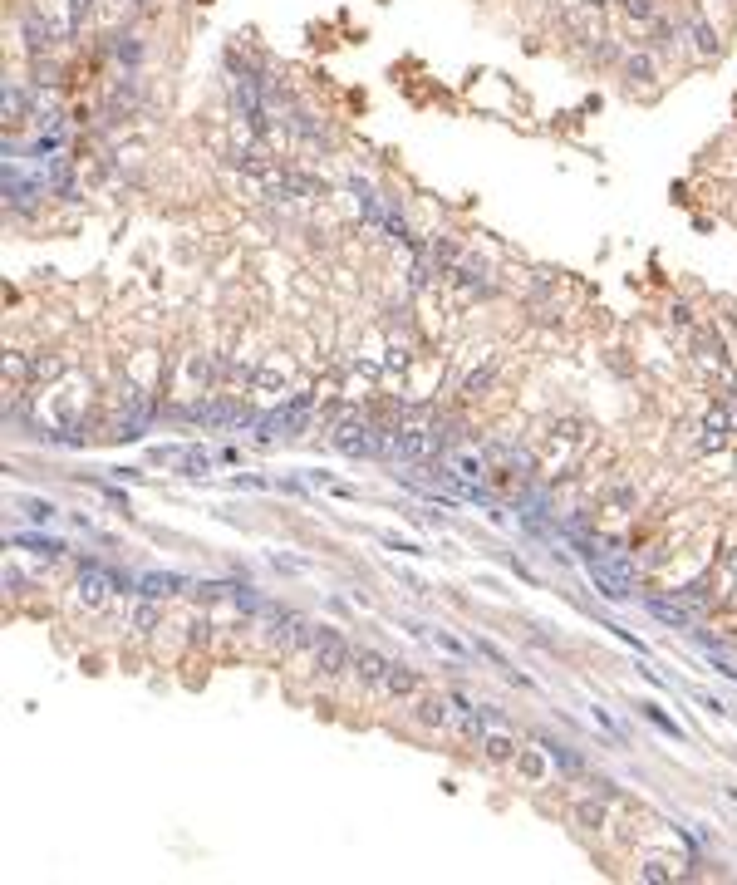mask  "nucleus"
Masks as SVG:
<instances>
[{
    "mask_svg": "<svg viewBox=\"0 0 737 885\" xmlns=\"http://www.w3.org/2000/svg\"><path fill=\"white\" fill-rule=\"evenodd\" d=\"M310 654H315V669L320 674H344V669H354V649L344 645L335 630H315V645H310Z\"/></svg>",
    "mask_w": 737,
    "mask_h": 885,
    "instance_id": "2",
    "label": "nucleus"
},
{
    "mask_svg": "<svg viewBox=\"0 0 737 885\" xmlns=\"http://www.w3.org/2000/svg\"><path fill=\"white\" fill-rule=\"evenodd\" d=\"M590 5H605V0H590Z\"/></svg>",
    "mask_w": 737,
    "mask_h": 885,
    "instance_id": "17",
    "label": "nucleus"
},
{
    "mask_svg": "<svg viewBox=\"0 0 737 885\" xmlns=\"http://www.w3.org/2000/svg\"><path fill=\"white\" fill-rule=\"evenodd\" d=\"M575 822L600 831V826H605V807H600V802H580V807H575Z\"/></svg>",
    "mask_w": 737,
    "mask_h": 885,
    "instance_id": "10",
    "label": "nucleus"
},
{
    "mask_svg": "<svg viewBox=\"0 0 737 885\" xmlns=\"http://www.w3.org/2000/svg\"><path fill=\"white\" fill-rule=\"evenodd\" d=\"M723 576H728V581H737V546L723 556Z\"/></svg>",
    "mask_w": 737,
    "mask_h": 885,
    "instance_id": "15",
    "label": "nucleus"
},
{
    "mask_svg": "<svg viewBox=\"0 0 737 885\" xmlns=\"http://www.w3.org/2000/svg\"><path fill=\"white\" fill-rule=\"evenodd\" d=\"M624 74H629V89H634V84H649V79L659 74V64H654L649 50H634V55L624 59Z\"/></svg>",
    "mask_w": 737,
    "mask_h": 885,
    "instance_id": "6",
    "label": "nucleus"
},
{
    "mask_svg": "<svg viewBox=\"0 0 737 885\" xmlns=\"http://www.w3.org/2000/svg\"><path fill=\"white\" fill-rule=\"evenodd\" d=\"M693 350H698V364H713L718 374L728 369V354H723V340H718L713 330H698V340H693Z\"/></svg>",
    "mask_w": 737,
    "mask_h": 885,
    "instance_id": "5",
    "label": "nucleus"
},
{
    "mask_svg": "<svg viewBox=\"0 0 737 885\" xmlns=\"http://www.w3.org/2000/svg\"><path fill=\"white\" fill-rule=\"evenodd\" d=\"M693 50L708 59V55H718V30L708 25V20H693Z\"/></svg>",
    "mask_w": 737,
    "mask_h": 885,
    "instance_id": "8",
    "label": "nucleus"
},
{
    "mask_svg": "<svg viewBox=\"0 0 737 885\" xmlns=\"http://www.w3.org/2000/svg\"><path fill=\"white\" fill-rule=\"evenodd\" d=\"M649 610L659 615V620H669V625H688V610H683L679 600L669 605V600H649Z\"/></svg>",
    "mask_w": 737,
    "mask_h": 885,
    "instance_id": "9",
    "label": "nucleus"
},
{
    "mask_svg": "<svg viewBox=\"0 0 737 885\" xmlns=\"http://www.w3.org/2000/svg\"><path fill=\"white\" fill-rule=\"evenodd\" d=\"M728 409H733V433H737V394H733V399H728Z\"/></svg>",
    "mask_w": 737,
    "mask_h": 885,
    "instance_id": "16",
    "label": "nucleus"
},
{
    "mask_svg": "<svg viewBox=\"0 0 737 885\" xmlns=\"http://www.w3.org/2000/svg\"><path fill=\"white\" fill-rule=\"evenodd\" d=\"M384 689H389V694H413V689H418V674H413V669H403V664H389Z\"/></svg>",
    "mask_w": 737,
    "mask_h": 885,
    "instance_id": "7",
    "label": "nucleus"
},
{
    "mask_svg": "<svg viewBox=\"0 0 737 885\" xmlns=\"http://www.w3.org/2000/svg\"><path fill=\"white\" fill-rule=\"evenodd\" d=\"M354 674H359L364 684H379V689H384L389 659H384V654H374V649H354Z\"/></svg>",
    "mask_w": 737,
    "mask_h": 885,
    "instance_id": "3",
    "label": "nucleus"
},
{
    "mask_svg": "<svg viewBox=\"0 0 737 885\" xmlns=\"http://www.w3.org/2000/svg\"><path fill=\"white\" fill-rule=\"evenodd\" d=\"M511 753H516V748H511L507 738H487V758H497V763H502V758H511Z\"/></svg>",
    "mask_w": 737,
    "mask_h": 885,
    "instance_id": "13",
    "label": "nucleus"
},
{
    "mask_svg": "<svg viewBox=\"0 0 737 885\" xmlns=\"http://www.w3.org/2000/svg\"><path fill=\"white\" fill-rule=\"evenodd\" d=\"M423 723H448V704H443V699H428V704H423Z\"/></svg>",
    "mask_w": 737,
    "mask_h": 885,
    "instance_id": "12",
    "label": "nucleus"
},
{
    "mask_svg": "<svg viewBox=\"0 0 737 885\" xmlns=\"http://www.w3.org/2000/svg\"><path fill=\"white\" fill-rule=\"evenodd\" d=\"M639 881L664 885V881H674V871H669V861H644V866H639Z\"/></svg>",
    "mask_w": 737,
    "mask_h": 885,
    "instance_id": "11",
    "label": "nucleus"
},
{
    "mask_svg": "<svg viewBox=\"0 0 737 885\" xmlns=\"http://www.w3.org/2000/svg\"><path fill=\"white\" fill-rule=\"evenodd\" d=\"M109 590H114V581H109L104 571H94V566H84V571H79V595H84L89 605H104V600H109Z\"/></svg>",
    "mask_w": 737,
    "mask_h": 885,
    "instance_id": "4",
    "label": "nucleus"
},
{
    "mask_svg": "<svg viewBox=\"0 0 737 885\" xmlns=\"http://www.w3.org/2000/svg\"><path fill=\"white\" fill-rule=\"evenodd\" d=\"M737 433H733V409H728V399H718L713 409L703 413V428H698V448L703 453H723V448H733Z\"/></svg>",
    "mask_w": 737,
    "mask_h": 885,
    "instance_id": "1",
    "label": "nucleus"
},
{
    "mask_svg": "<svg viewBox=\"0 0 737 885\" xmlns=\"http://www.w3.org/2000/svg\"><path fill=\"white\" fill-rule=\"evenodd\" d=\"M521 772H526V777H541L546 767H541V758H536V753H526V758H521Z\"/></svg>",
    "mask_w": 737,
    "mask_h": 885,
    "instance_id": "14",
    "label": "nucleus"
}]
</instances>
